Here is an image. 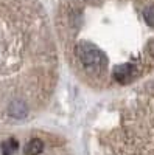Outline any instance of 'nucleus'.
<instances>
[{
  "label": "nucleus",
  "mask_w": 154,
  "mask_h": 155,
  "mask_svg": "<svg viewBox=\"0 0 154 155\" xmlns=\"http://www.w3.org/2000/svg\"><path fill=\"white\" fill-rule=\"evenodd\" d=\"M73 51H75L76 59L83 64L84 73L87 76L101 78L106 74L109 62L98 47H95L91 42H86V41H78L75 44Z\"/></svg>",
  "instance_id": "nucleus-1"
},
{
  "label": "nucleus",
  "mask_w": 154,
  "mask_h": 155,
  "mask_svg": "<svg viewBox=\"0 0 154 155\" xmlns=\"http://www.w3.org/2000/svg\"><path fill=\"white\" fill-rule=\"evenodd\" d=\"M140 74V67H137L134 62H123V64H117L112 68V76L114 79L121 85H128L131 84L135 78Z\"/></svg>",
  "instance_id": "nucleus-2"
},
{
  "label": "nucleus",
  "mask_w": 154,
  "mask_h": 155,
  "mask_svg": "<svg viewBox=\"0 0 154 155\" xmlns=\"http://www.w3.org/2000/svg\"><path fill=\"white\" fill-rule=\"evenodd\" d=\"M42 150H44V143L39 138H33L27 143L23 152H25V155H41Z\"/></svg>",
  "instance_id": "nucleus-3"
},
{
  "label": "nucleus",
  "mask_w": 154,
  "mask_h": 155,
  "mask_svg": "<svg viewBox=\"0 0 154 155\" xmlns=\"http://www.w3.org/2000/svg\"><path fill=\"white\" fill-rule=\"evenodd\" d=\"M19 147V143H17V140L14 138H8L6 141H3L2 143V152L3 155H12Z\"/></svg>",
  "instance_id": "nucleus-4"
},
{
  "label": "nucleus",
  "mask_w": 154,
  "mask_h": 155,
  "mask_svg": "<svg viewBox=\"0 0 154 155\" xmlns=\"http://www.w3.org/2000/svg\"><path fill=\"white\" fill-rule=\"evenodd\" d=\"M143 19L149 25L151 28H154V3L148 2L143 8Z\"/></svg>",
  "instance_id": "nucleus-5"
}]
</instances>
